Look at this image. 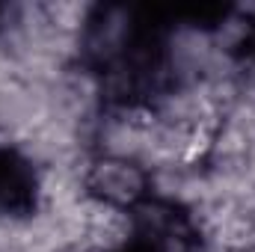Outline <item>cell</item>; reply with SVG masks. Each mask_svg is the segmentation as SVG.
<instances>
[{
	"mask_svg": "<svg viewBox=\"0 0 255 252\" xmlns=\"http://www.w3.org/2000/svg\"><path fill=\"white\" fill-rule=\"evenodd\" d=\"M45 196L48 187L33 157L15 145H0V220L9 226L33 223L45 205Z\"/></svg>",
	"mask_w": 255,
	"mask_h": 252,
	"instance_id": "7a4b0ae2",
	"label": "cell"
},
{
	"mask_svg": "<svg viewBox=\"0 0 255 252\" xmlns=\"http://www.w3.org/2000/svg\"><path fill=\"white\" fill-rule=\"evenodd\" d=\"M83 199L119 214H133L145 205L151 193V172L139 157L104 151L86 163L83 172Z\"/></svg>",
	"mask_w": 255,
	"mask_h": 252,
	"instance_id": "6da1fadb",
	"label": "cell"
}]
</instances>
